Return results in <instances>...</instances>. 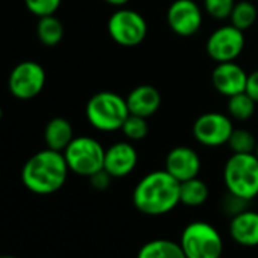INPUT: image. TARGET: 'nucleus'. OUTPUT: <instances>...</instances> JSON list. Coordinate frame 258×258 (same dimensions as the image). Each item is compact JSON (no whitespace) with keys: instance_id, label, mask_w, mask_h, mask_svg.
Masks as SVG:
<instances>
[{"instance_id":"12","label":"nucleus","mask_w":258,"mask_h":258,"mask_svg":"<svg viewBox=\"0 0 258 258\" xmlns=\"http://www.w3.org/2000/svg\"><path fill=\"white\" fill-rule=\"evenodd\" d=\"M139 164V152L131 142H117L105 149L103 169L112 178L131 175Z\"/></svg>"},{"instance_id":"32","label":"nucleus","mask_w":258,"mask_h":258,"mask_svg":"<svg viewBox=\"0 0 258 258\" xmlns=\"http://www.w3.org/2000/svg\"><path fill=\"white\" fill-rule=\"evenodd\" d=\"M253 154H255V157L258 158V142H256V146H255V151H253Z\"/></svg>"},{"instance_id":"4","label":"nucleus","mask_w":258,"mask_h":258,"mask_svg":"<svg viewBox=\"0 0 258 258\" xmlns=\"http://www.w3.org/2000/svg\"><path fill=\"white\" fill-rule=\"evenodd\" d=\"M226 191L244 201L258 196V158L255 154H232L223 167Z\"/></svg>"},{"instance_id":"7","label":"nucleus","mask_w":258,"mask_h":258,"mask_svg":"<svg viewBox=\"0 0 258 258\" xmlns=\"http://www.w3.org/2000/svg\"><path fill=\"white\" fill-rule=\"evenodd\" d=\"M106 28L111 40L121 47H136L142 44L148 35L146 19L139 11L124 7L111 14Z\"/></svg>"},{"instance_id":"24","label":"nucleus","mask_w":258,"mask_h":258,"mask_svg":"<svg viewBox=\"0 0 258 258\" xmlns=\"http://www.w3.org/2000/svg\"><path fill=\"white\" fill-rule=\"evenodd\" d=\"M255 146L256 140L247 129H234L228 140V148L232 154H253Z\"/></svg>"},{"instance_id":"17","label":"nucleus","mask_w":258,"mask_h":258,"mask_svg":"<svg viewBox=\"0 0 258 258\" xmlns=\"http://www.w3.org/2000/svg\"><path fill=\"white\" fill-rule=\"evenodd\" d=\"M73 139V126L64 117L52 118L44 127V142L49 149L64 152V149L72 143Z\"/></svg>"},{"instance_id":"8","label":"nucleus","mask_w":258,"mask_h":258,"mask_svg":"<svg viewBox=\"0 0 258 258\" xmlns=\"http://www.w3.org/2000/svg\"><path fill=\"white\" fill-rule=\"evenodd\" d=\"M234 124L229 115L210 111L201 114L193 123V137L205 148H219L228 145L234 131Z\"/></svg>"},{"instance_id":"20","label":"nucleus","mask_w":258,"mask_h":258,"mask_svg":"<svg viewBox=\"0 0 258 258\" xmlns=\"http://www.w3.org/2000/svg\"><path fill=\"white\" fill-rule=\"evenodd\" d=\"M37 35L38 40L44 46H56L62 41L64 38V26L59 19L55 16H46L40 17L38 25H37Z\"/></svg>"},{"instance_id":"13","label":"nucleus","mask_w":258,"mask_h":258,"mask_svg":"<svg viewBox=\"0 0 258 258\" xmlns=\"http://www.w3.org/2000/svg\"><path fill=\"white\" fill-rule=\"evenodd\" d=\"M202 161L199 154L190 146H176L169 151L164 169L179 182L199 176Z\"/></svg>"},{"instance_id":"26","label":"nucleus","mask_w":258,"mask_h":258,"mask_svg":"<svg viewBox=\"0 0 258 258\" xmlns=\"http://www.w3.org/2000/svg\"><path fill=\"white\" fill-rule=\"evenodd\" d=\"M61 2L62 0H25V5L29 13L40 19L46 16H53L61 7Z\"/></svg>"},{"instance_id":"14","label":"nucleus","mask_w":258,"mask_h":258,"mask_svg":"<svg viewBox=\"0 0 258 258\" xmlns=\"http://www.w3.org/2000/svg\"><path fill=\"white\" fill-rule=\"evenodd\" d=\"M211 82L219 94L231 97L246 90L247 73L243 70L241 66L234 61L217 62L211 75Z\"/></svg>"},{"instance_id":"11","label":"nucleus","mask_w":258,"mask_h":258,"mask_svg":"<svg viewBox=\"0 0 258 258\" xmlns=\"http://www.w3.org/2000/svg\"><path fill=\"white\" fill-rule=\"evenodd\" d=\"M166 19L172 32L187 38L202 28L204 13L195 0H175L167 10Z\"/></svg>"},{"instance_id":"23","label":"nucleus","mask_w":258,"mask_h":258,"mask_svg":"<svg viewBox=\"0 0 258 258\" xmlns=\"http://www.w3.org/2000/svg\"><path fill=\"white\" fill-rule=\"evenodd\" d=\"M120 131L123 133V136L129 142L145 140L148 137V134H149L148 118L140 117V115H134V114H129L127 118L124 120V123H123Z\"/></svg>"},{"instance_id":"9","label":"nucleus","mask_w":258,"mask_h":258,"mask_svg":"<svg viewBox=\"0 0 258 258\" xmlns=\"http://www.w3.org/2000/svg\"><path fill=\"white\" fill-rule=\"evenodd\" d=\"M46 85V72L35 61H25L16 66L8 78L11 94L20 100L37 97Z\"/></svg>"},{"instance_id":"5","label":"nucleus","mask_w":258,"mask_h":258,"mask_svg":"<svg viewBox=\"0 0 258 258\" xmlns=\"http://www.w3.org/2000/svg\"><path fill=\"white\" fill-rule=\"evenodd\" d=\"M179 244L187 258H222L223 238L208 222L195 220L181 232Z\"/></svg>"},{"instance_id":"3","label":"nucleus","mask_w":258,"mask_h":258,"mask_svg":"<svg viewBox=\"0 0 258 258\" xmlns=\"http://www.w3.org/2000/svg\"><path fill=\"white\" fill-rule=\"evenodd\" d=\"M129 115L126 97L112 91H100L91 96L85 106L88 123L100 133L120 131Z\"/></svg>"},{"instance_id":"29","label":"nucleus","mask_w":258,"mask_h":258,"mask_svg":"<svg viewBox=\"0 0 258 258\" xmlns=\"http://www.w3.org/2000/svg\"><path fill=\"white\" fill-rule=\"evenodd\" d=\"M244 91L258 103V70H253L252 73L247 75V82H246Z\"/></svg>"},{"instance_id":"22","label":"nucleus","mask_w":258,"mask_h":258,"mask_svg":"<svg viewBox=\"0 0 258 258\" xmlns=\"http://www.w3.org/2000/svg\"><path fill=\"white\" fill-rule=\"evenodd\" d=\"M255 105H256V102L246 91L238 93L235 96L228 97V103H226L228 115L234 120L244 121L253 115Z\"/></svg>"},{"instance_id":"19","label":"nucleus","mask_w":258,"mask_h":258,"mask_svg":"<svg viewBox=\"0 0 258 258\" xmlns=\"http://www.w3.org/2000/svg\"><path fill=\"white\" fill-rule=\"evenodd\" d=\"M210 196V188L205 184V181L196 178H191L188 181L181 182V190H179V201L182 205L196 208L204 205L208 201Z\"/></svg>"},{"instance_id":"15","label":"nucleus","mask_w":258,"mask_h":258,"mask_svg":"<svg viewBox=\"0 0 258 258\" xmlns=\"http://www.w3.org/2000/svg\"><path fill=\"white\" fill-rule=\"evenodd\" d=\"M161 93L154 85H139L129 91L126 96V103L129 114L140 115L145 118L152 117L161 106Z\"/></svg>"},{"instance_id":"2","label":"nucleus","mask_w":258,"mask_h":258,"mask_svg":"<svg viewBox=\"0 0 258 258\" xmlns=\"http://www.w3.org/2000/svg\"><path fill=\"white\" fill-rule=\"evenodd\" d=\"M69 166L62 152L44 149L32 155L22 169L25 187L35 195H52L61 190L69 176Z\"/></svg>"},{"instance_id":"30","label":"nucleus","mask_w":258,"mask_h":258,"mask_svg":"<svg viewBox=\"0 0 258 258\" xmlns=\"http://www.w3.org/2000/svg\"><path fill=\"white\" fill-rule=\"evenodd\" d=\"M103 2H106L108 5H112V7L121 8V7H124L126 4L131 2V0H103Z\"/></svg>"},{"instance_id":"31","label":"nucleus","mask_w":258,"mask_h":258,"mask_svg":"<svg viewBox=\"0 0 258 258\" xmlns=\"http://www.w3.org/2000/svg\"><path fill=\"white\" fill-rule=\"evenodd\" d=\"M0 258H17L14 255H0Z\"/></svg>"},{"instance_id":"10","label":"nucleus","mask_w":258,"mask_h":258,"mask_svg":"<svg viewBox=\"0 0 258 258\" xmlns=\"http://www.w3.org/2000/svg\"><path fill=\"white\" fill-rule=\"evenodd\" d=\"M244 32L232 25L217 28L207 40L208 56L216 62L235 61L244 49Z\"/></svg>"},{"instance_id":"25","label":"nucleus","mask_w":258,"mask_h":258,"mask_svg":"<svg viewBox=\"0 0 258 258\" xmlns=\"http://www.w3.org/2000/svg\"><path fill=\"white\" fill-rule=\"evenodd\" d=\"M234 5H235V0H204L205 13L216 20L229 19Z\"/></svg>"},{"instance_id":"21","label":"nucleus","mask_w":258,"mask_h":258,"mask_svg":"<svg viewBox=\"0 0 258 258\" xmlns=\"http://www.w3.org/2000/svg\"><path fill=\"white\" fill-rule=\"evenodd\" d=\"M256 19H258V10L252 2H249V0H240V2H235L232 13L229 16L231 25L243 32L250 29L255 25Z\"/></svg>"},{"instance_id":"27","label":"nucleus","mask_w":258,"mask_h":258,"mask_svg":"<svg viewBox=\"0 0 258 258\" xmlns=\"http://www.w3.org/2000/svg\"><path fill=\"white\" fill-rule=\"evenodd\" d=\"M246 205H247V201H244V199H241L238 196H234L231 193H226V196L223 199V204H222L223 211L231 217L241 213L243 210H246Z\"/></svg>"},{"instance_id":"28","label":"nucleus","mask_w":258,"mask_h":258,"mask_svg":"<svg viewBox=\"0 0 258 258\" xmlns=\"http://www.w3.org/2000/svg\"><path fill=\"white\" fill-rule=\"evenodd\" d=\"M111 181H112V176H111L105 169H102V170H99V172H96V173H93V175L90 176V184H91V187H93L94 190H99V191L106 190V188L111 185Z\"/></svg>"},{"instance_id":"6","label":"nucleus","mask_w":258,"mask_h":258,"mask_svg":"<svg viewBox=\"0 0 258 258\" xmlns=\"http://www.w3.org/2000/svg\"><path fill=\"white\" fill-rule=\"evenodd\" d=\"M62 154L70 172L79 176L90 178L93 173L103 169L105 149L93 137H75Z\"/></svg>"},{"instance_id":"33","label":"nucleus","mask_w":258,"mask_h":258,"mask_svg":"<svg viewBox=\"0 0 258 258\" xmlns=\"http://www.w3.org/2000/svg\"><path fill=\"white\" fill-rule=\"evenodd\" d=\"M2 117H4V111H2V106H0V120H2Z\"/></svg>"},{"instance_id":"1","label":"nucleus","mask_w":258,"mask_h":258,"mask_svg":"<svg viewBox=\"0 0 258 258\" xmlns=\"http://www.w3.org/2000/svg\"><path fill=\"white\" fill-rule=\"evenodd\" d=\"M179 190L181 182L166 169L154 170L145 175L134 187L133 204L146 216H164L181 204Z\"/></svg>"},{"instance_id":"18","label":"nucleus","mask_w":258,"mask_h":258,"mask_svg":"<svg viewBox=\"0 0 258 258\" xmlns=\"http://www.w3.org/2000/svg\"><path fill=\"white\" fill-rule=\"evenodd\" d=\"M137 258H187L179 241H173L169 238H154L145 243Z\"/></svg>"},{"instance_id":"16","label":"nucleus","mask_w":258,"mask_h":258,"mask_svg":"<svg viewBox=\"0 0 258 258\" xmlns=\"http://www.w3.org/2000/svg\"><path fill=\"white\" fill-rule=\"evenodd\" d=\"M229 237L243 247L258 246V211L243 210L229 220Z\"/></svg>"}]
</instances>
